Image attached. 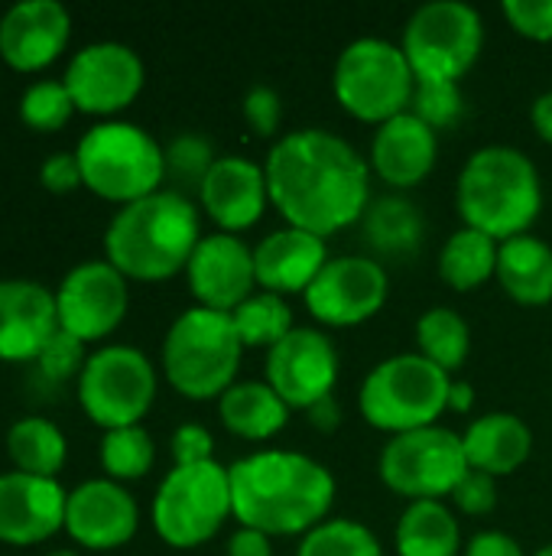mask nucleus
Instances as JSON below:
<instances>
[{"instance_id": "obj_1", "label": "nucleus", "mask_w": 552, "mask_h": 556, "mask_svg": "<svg viewBox=\"0 0 552 556\" xmlns=\"http://www.w3.org/2000/svg\"><path fill=\"white\" fill-rule=\"evenodd\" d=\"M270 205L286 225L329 238L364 218L371 205L368 160L325 127H299L283 134L267 160Z\"/></svg>"}, {"instance_id": "obj_2", "label": "nucleus", "mask_w": 552, "mask_h": 556, "mask_svg": "<svg viewBox=\"0 0 552 556\" xmlns=\"http://www.w3.org/2000/svg\"><path fill=\"white\" fill-rule=\"evenodd\" d=\"M228 476L234 521L267 538H306L335 505V476L296 450L251 453L228 466Z\"/></svg>"}, {"instance_id": "obj_3", "label": "nucleus", "mask_w": 552, "mask_h": 556, "mask_svg": "<svg viewBox=\"0 0 552 556\" xmlns=\"http://www.w3.org/2000/svg\"><path fill=\"white\" fill-rule=\"evenodd\" d=\"M198 241L202 218L195 202L176 189H159L111 218L104 254L130 280H169L189 267Z\"/></svg>"}, {"instance_id": "obj_4", "label": "nucleus", "mask_w": 552, "mask_h": 556, "mask_svg": "<svg viewBox=\"0 0 552 556\" xmlns=\"http://www.w3.org/2000/svg\"><path fill=\"white\" fill-rule=\"evenodd\" d=\"M455 205L468 228L485 231L498 244L530 235L543 208V179L537 163L508 143L475 150L455 182Z\"/></svg>"}, {"instance_id": "obj_5", "label": "nucleus", "mask_w": 552, "mask_h": 556, "mask_svg": "<svg viewBox=\"0 0 552 556\" xmlns=\"http://www.w3.org/2000/svg\"><path fill=\"white\" fill-rule=\"evenodd\" d=\"M244 342L234 329L231 313L192 306L179 313L163 342L166 381L189 401L221 397L238 384Z\"/></svg>"}, {"instance_id": "obj_6", "label": "nucleus", "mask_w": 552, "mask_h": 556, "mask_svg": "<svg viewBox=\"0 0 552 556\" xmlns=\"http://www.w3.org/2000/svg\"><path fill=\"white\" fill-rule=\"evenodd\" d=\"M449 371L436 368L420 352H403L377 362L368 371L358 391V410L374 430L400 437L436 427L439 417L449 410Z\"/></svg>"}, {"instance_id": "obj_7", "label": "nucleus", "mask_w": 552, "mask_h": 556, "mask_svg": "<svg viewBox=\"0 0 552 556\" xmlns=\"http://www.w3.org/2000/svg\"><path fill=\"white\" fill-rule=\"evenodd\" d=\"M81 182L101 199L130 205L159 192L166 179V150L153 134L130 121H104L78 140Z\"/></svg>"}, {"instance_id": "obj_8", "label": "nucleus", "mask_w": 552, "mask_h": 556, "mask_svg": "<svg viewBox=\"0 0 552 556\" xmlns=\"http://www.w3.org/2000/svg\"><path fill=\"white\" fill-rule=\"evenodd\" d=\"M332 91L351 117L381 127L390 117L410 111L416 75L400 42L384 36H361L348 42L335 59Z\"/></svg>"}, {"instance_id": "obj_9", "label": "nucleus", "mask_w": 552, "mask_h": 556, "mask_svg": "<svg viewBox=\"0 0 552 556\" xmlns=\"http://www.w3.org/2000/svg\"><path fill=\"white\" fill-rule=\"evenodd\" d=\"M234 518L228 466L208 459L198 466H172L153 498L156 534L179 551L202 547L224 521Z\"/></svg>"}, {"instance_id": "obj_10", "label": "nucleus", "mask_w": 552, "mask_h": 556, "mask_svg": "<svg viewBox=\"0 0 552 556\" xmlns=\"http://www.w3.org/2000/svg\"><path fill=\"white\" fill-rule=\"evenodd\" d=\"M400 46L416 81H459L482 55L485 20L472 3L433 0L413 10Z\"/></svg>"}, {"instance_id": "obj_11", "label": "nucleus", "mask_w": 552, "mask_h": 556, "mask_svg": "<svg viewBox=\"0 0 552 556\" xmlns=\"http://www.w3.org/2000/svg\"><path fill=\"white\" fill-rule=\"evenodd\" d=\"M377 472L384 485L407 502H442L452 498L455 485L465 479L468 459L462 437L436 424L390 437L381 450Z\"/></svg>"}, {"instance_id": "obj_12", "label": "nucleus", "mask_w": 552, "mask_h": 556, "mask_svg": "<svg viewBox=\"0 0 552 556\" xmlns=\"http://www.w3.org/2000/svg\"><path fill=\"white\" fill-rule=\"evenodd\" d=\"M156 397V371L140 349L107 345L98 349L78 375V401L85 414L104 427H137Z\"/></svg>"}, {"instance_id": "obj_13", "label": "nucleus", "mask_w": 552, "mask_h": 556, "mask_svg": "<svg viewBox=\"0 0 552 556\" xmlns=\"http://www.w3.org/2000/svg\"><path fill=\"white\" fill-rule=\"evenodd\" d=\"M387 293H390V277L377 257L345 254V257H329V264L303 293V300L316 323L332 329H351L374 319L384 309Z\"/></svg>"}, {"instance_id": "obj_14", "label": "nucleus", "mask_w": 552, "mask_h": 556, "mask_svg": "<svg viewBox=\"0 0 552 556\" xmlns=\"http://www.w3.org/2000/svg\"><path fill=\"white\" fill-rule=\"evenodd\" d=\"M338 349L312 326H296L283 342L267 352V384L283 397L290 410H312L332 397L338 384Z\"/></svg>"}, {"instance_id": "obj_15", "label": "nucleus", "mask_w": 552, "mask_h": 556, "mask_svg": "<svg viewBox=\"0 0 552 556\" xmlns=\"http://www.w3.org/2000/svg\"><path fill=\"white\" fill-rule=\"evenodd\" d=\"M127 303V277L107 261H85L72 267L59 283V329L81 342L104 339L124 323Z\"/></svg>"}, {"instance_id": "obj_16", "label": "nucleus", "mask_w": 552, "mask_h": 556, "mask_svg": "<svg viewBox=\"0 0 552 556\" xmlns=\"http://www.w3.org/2000/svg\"><path fill=\"white\" fill-rule=\"evenodd\" d=\"M143 62L124 42H91L65 68V88L85 114H117L143 88Z\"/></svg>"}, {"instance_id": "obj_17", "label": "nucleus", "mask_w": 552, "mask_h": 556, "mask_svg": "<svg viewBox=\"0 0 552 556\" xmlns=\"http://www.w3.org/2000/svg\"><path fill=\"white\" fill-rule=\"evenodd\" d=\"M185 277L198 306L234 313L247 296L257 293L254 248H247L238 235L228 231L202 235L185 267Z\"/></svg>"}, {"instance_id": "obj_18", "label": "nucleus", "mask_w": 552, "mask_h": 556, "mask_svg": "<svg viewBox=\"0 0 552 556\" xmlns=\"http://www.w3.org/2000/svg\"><path fill=\"white\" fill-rule=\"evenodd\" d=\"M140 525L133 495L114 479H91L68 492L65 531L75 544L91 551L124 547Z\"/></svg>"}, {"instance_id": "obj_19", "label": "nucleus", "mask_w": 552, "mask_h": 556, "mask_svg": "<svg viewBox=\"0 0 552 556\" xmlns=\"http://www.w3.org/2000/svg\"><path fill=\"white\" fill-rule=\"evenodd\" d=\"M198 202L205 215L218 225V231L238 235L244 228H254L270 205L264 163L234 153L218 156L198 189Z\"/></svg>"}, {"instance_id": "obj_20", "label": "nucleus", "mask_w": 552, "mask_h": 556, "mask_svg": "<svg viewBox=\"0 0 552 556\" xmlns=\"http://www.w3.org/2000/svg\"><path fill=\"white\" fill-rule=\"evenodd\" d=\"M65 489L26 472L0 476V541L29 547L65 528Z\"/></svg>"}, {"instance_id": "obj_21", "label": "nucleus", "mask_w": 552, "mask_h": 556, "mask_svg": "<svg viewBox=\"0 0 552 556\" xmlns=\"http://www.w3.org/2000/svg\"><path fill=\"white\" fill-rule=\"evenodd\" d=\"M72 16L59 0H23L0 20V55L16 72H36L68 46Z\"/></svg>"}, {"instance_id": "obj_22", "label": "nucleus", "mask_w": 552, "mask_h": 556, "mask_svg": "<svg viewBox=\"0 0 552 556\" xmlns=\"http://www.w3.org/2000/svg\"><path fill=\"white\" fill-rule=\"evenodd\" d=\"M59 332L55 296L33 280H0V358L33 362Z\"/></svg>"}, {"instance_id": "obj_23", "label": "nucleus", "mask_w": 552, "mask_h": 556, "mask_svg": "<svg viewBox=\"0 0 552 556\" xmlns=\"http://www.w3.org/2000/svg\"><path fill=\"white\" fill-rule=\"evenodd\" d=\"M325 264H329L325 238L293 228V225L270 231L254 248L257 290H267L277 296H293V293L303 296L312 287V280L322 274Z\"/></svg>"}, {"instance_id": "obj_24", "label": "nucleus", "mask_w": 552, "mask_h": 556, "mask_svg": "<svg viewBox=\"0 0 552 556\" xmlns=\"http://www.w3.org/2000/svg\"><path fill=\"white\" fill-rule=\"evenodd\" d=\"M439 134L423 124L413 111L390 117L374 130L371 166L394 189H416L436 166Z\"/></svg>"}, {"instance_id": "obj_25", "label": "nucleus", "mask_w": 552, "mask_h": 556, "mask_svg": "<svg viewBox=\"0 0 552 556\" xmlns=\"http://www.w3.org/2000/svg\"><path fill=\"white\" fill-rule=\"evenodd\" d=\"M462 446L468 469H478L491 479H504L530 459L534 433L517 414L495 410L468 424V430L462 433Z\"/></svg>"}, {"instance_id": "obj_26", "label": "nucleus", "mask_w": 552, "mask_h": 556, "mask_svg": "<svg viewBox=\"0 0 552 556\" xmlns=\"http://www.w3.org/2000/svg\"><path fill=\"white\" fill-rule=\"evenodd\" d=\"M498 283L521 306H547L552 300V248L537 235L501 241Z\"/></svg>"}, {"instance_id": "obj_27", "label": "nucleus", "mask_w": 552, "mask_h": 556, "mask_svg": "<svg viewBox=\"0 0 552 556\" xmlns=\"http://www.w3.org/2000/svg\"><path fill=\"white\" fill-rule=\"evenodd\" d=\"M218 414L228 433L264 443L290 424V407L267 381H238L218 397Z\"/></svg>"}, {"instance_id": "obj_28", "label": "nucleus", "mask_w": 552, "mask_h": 556, "mask_svg": "<svg viewBox=\"0 0 552 556\" xmlns=\"http://www.w3.org/2000/svg\"><path fill=\"white\" fill-rule=\"evenodd\" d=\"M361 228H364V241L381 257H410L426 238L423 212L407 195L374 199L361 218Z\"/></svg>"}, {"instance_id": "obj_29", "label": "nucleus", "mask_w": 552, "mask_h": 556, "mask_svg": "<svg viewBox=\"0 0 552 556\" xmlns=\"http://www.w3.org/2000/svg\"><path fill=\"white\" fill-rule=\"evenodd\" d=\"M462 528L446 502H410L397 521V556H459Z\"/></svg>"}, {"instance_id": "obj_30", "label": "nucleus", "mask_w": 552, "mask_h": 556, "mask_svg": "<svg viewBox=\"0 0 552 556\" xmlns=\"http://www.w3.org/2000/svg\"><path fill=\"white\" fill-rule=\"evenodd\" d=\"M498 251L501 244L495 238L462 225L439 251V277L459 293L478 290L491 277H498Z\"/></svg>"}, {"instance_id": "obj_31", "label": "nucleus", "mask_w": 552, "mask_h": 556, "mask_svg": "<svg viewBox=\"0 0 552 556\" xmlns=\"http://www.w3.org/2000/svg\"><path fill=\"white\" fill-rule=\"evenodd\" d=\"M7 453L16 466V472L55 479V472L65 466V437L52 420L42 417H23L7 433Z\"/></svg>"}, {"instance_id": "obj_32", "label": "nucleus", "mask_w": 552, "mask_h": 556, "mask_svg": "<svg viewBox=\"0 0 552 556\" xmlns=\"http://www.w3.org/2000/svg\"><path fill=\"white\" fill-rule=\"evenodd\" d=\"M416 352L442 371H459L472 352V326L452 306H433L416 323Z\"/></svg>"}, {"instance_id": "obj_33", "label": "nucleus", "mask_w": 552, "mask_h": 556, "mask_svg": "<svg viewBox=\"0 0 552 556\" xmlns=\"http://www.w3.org/2000/svg\"><path fill=\"white\" fill-rule=\"evenodd\" d=\"M234 329L244 342V349H273L277 342H283L296 326H293V309L286 303V296L257 290L254 296H247L234 313Z\"/></svg>"}, {"instance_id": "obj_34", "label": "nucleus", "mask_w": 552, "mask_h": 556, "mask_svg": "<svg viewBox=\"0 0 552 556\" xmlns=\"http://www.w3.org/2000/svg\"><path fill=\"white\" fill-rule=\"evenodd\" d=\"M296 556H384L377 534L355 518H329L312 528Z\"/></svg>"}, {"instance_id": "obj_35", "label": "nucleus", "mask_w": 552, "mask_h": 556, "mask_svg": "<svg viewBox=\"0 0 552 556\" xmlns=\"http://www.w3.org/2000/svg\"><path fill=\"white\" fill-rule=\"evenodd\" d=\"M153 459H156L153 437L140 424L107 430L104 440H101V466L114 482L143 479L153 469Z\"/></svg>"}, {"instance_id": "obj_36", "label": "nucleus", "mask_w": 552, "mask_h": 556, "mask_svg": "<svg viewBox=\"0 0 552 556\" xmlns=\"http://www.w3.org/2000/svg\"><path fill=\"white\" fill-rule=\"evenodd\" d=\"M215 147L208 137L202 134H179L169 147H166V179L176 182V192H198L208 169L215 166Z\"/></svg>"}, {"instance_id": "obj_37", "label": "nucleus", "mask_w": 552, "mask_h": 556, "mask_svg": "<svg viewBox=\"0 0 552 556\" xmlns=\"http://www.w3.org/2000/svg\"><path fill=\"white\" fill-rule=\"evenodd\" d=\"M410 111L429 124L436 134L439 130H449L462 121L465 114V94H462V85L459 81H416V91H413V104Z\"/></svg>"}, {"instance_id": "obj_38", "label": "nucleus", "mask_w": 552, "mask_h": 556, "mask_svg": "<svg viewBox=\"0 0 552 556\" xmlns=\"http://www.w3.org/2000/svg\"><path fill=\"white\" fill-rule=\"evenodd\" d=\"M75 111L65 81H33L20 98V117L36 130H59Z\"/></svg>"}, {"instance_id": "obj_39", "label": "nucleus", "mask_w": 552, "mask_h": 556, "mask_svg": "<svg viewBox=\"0 0 552 556\" xmlns=\"http://www.w3.org/2000/svg\"><path fill=\"white\" fill-rule=\"evenodd\" d=\"M36 362H39V368H42V375H46L49 381H65V378H72L75 371L81 375V368H85V362H88V358H85V342L59 329L55 339L46 345V352H42Z\"/></svg>"}, {"instance_id": "obj_40", "label": "nucleus", "mask_w": 552, "mask_h": 556, "mask_svg": "<svg viewBox=\"0 0 552 556\" xmlns=\"http://www.w3.org/2000/svg\"><path fill=\"white\" fill-rule=\"evenodd\" d=\"M244 121L257 137H273L283 124V98L270 85H254L244 94Z\"/></svg>"}, {"instance_id": "obj_41", "label": "nucleus", "mask_w": 552, "mask_h": 556, "mask_svg": "<svg viewBox=\"0 0 552 556\" xmlns=\"http://www.w3.org/2000/svg\"><path fill=\"white\" fill-rule=\"evenodd\" d=\"M452 502L462 515H472V518H485L498 508V479L478 472V469H468L465 479L455 485L452 492Z\"/></svg>"}, {"instance_id": "obj_42", "label": "nucleus", "mask_w": 552, "mask_h": 556, "mask_svg": "<svg viewBox=\"0 0 552 556\" xmlns=\"http://www.w3.org/2000/svg\"><path fill=\"white\" fill-rule=\"evenodd\" d=\"M504 16L527 39H552V0H504Z\"/></svg>"}, {"instance_id": "obj_43", "label": "nucleus", "mask_w": 552, "mask_h": 556, "mask_svg": "<svg viewBox=\"0 0 552 556\" xmlns=\"http://www.w3.org/2000/svg\"><path fill=\"white\" fill-rule=\"evenodd\" d=\"M211 453H215V440L202 424H182L172 433V459H176V466L208 463V459H215Z\"/></svg>"}, {"instance_id": "obj_44", "label": "nucleus", "mask_w": 552, "mask_h": 556, "mask_svg": "<svg viewBox=\"0 0 552 556\" xmlns=\"http://www.w3.org/2000/svg\"><path fill=\"white\" fill-rule=\"evenodd\" d=\"M39 179L49 192H72L81 182V166H78V156L75 153H52L42 169H39Z\"/></svg>"}, {"instance_id": "obj_45", "label": "nucleus", "mask_w": 552, "mask_h": 556, "mask_svg": "<svg viewBox=\"0 0 552 556\" xmlns=\"http://www.w3.org/2000/svg\"><path fill=\"white\" fill-rule=\"evenodd\" d=\"M465 556H527L524 547L504 534V531H478L468 544H465Z\"/></svg>"}, {"instance_id": "obj_46", "label": "nucleus", "mask_w": 552, "mask_h": 556, "mask_svg": "<svg viewBox=\"0 0 552 556\" xmlns=\"http://www.w3.org/2000/svg\"><path fill=\"white\" fill-rule=\"evenodd\" d=\"M228 556H273V538L254 528H238L228 541Z\"/></svg>"}, {"instance_id": "obj_47", "label": "nucleus", "mask_w": 552, "mask_h": 556, "mask_svg": "<svg viewBox=\"0 0 552 556\" xmlns=\"http://www.w3.org/2000/svg\"><path fill=\"white\" fill-rule=\"evenodd\" d=\"M309 414V424L316 427V430H322V433H332V430H338V424H342V410H338V404H335V394L332 397H325V401H319L312 410H306Z\"/></svg>"}, {"instance_id": "obj_48", "label": "nucleus", "mask_w": 552, "mask_h": 556, "mask_svg": "<svg viewBox=\"0 0 552 556\" xmlns=\"http://www.w3.org/2000/svg\"><path fill=\"white\" fill-rule=\"evenodd\" d=\"M530 121H534V127H537V134L547 140L552 147V91H543L537 101H534V108H530Z\"/></svg>"}, {"instance_id": "obj_49", "label": "nucleus", "mask_w": 552, "mask_h": 556, "mask_svg": "<svg viewBox=\"0 0 552 556\" xmlns=\"http://www.w3.org/2000/svg\"><path fill=\"white\" fill-rule=\"evenodd\" d=\"M472 404H475V388H472L468 381H452V391H449V410L465 414V410H472Z\"/></svg>"}, {"instance_id": "obj_50", "label": "nucleus", "mask_w": 552, "mask_h": 556, "mask_svg": "<svg viewBox=\"0 0 552 556\" xmlns=\"http://www.w3.org/2000/svg\"><path fill=\"white\" fill-rule=\"evenodd\" d=\"M534 556H552V544H547V547H540V551H537V554Z\"/></svg>"}, {"instance_id": "obj_51", "label": "nucleus", "mask_w": 552, "mask_h": 556, "mask_svg": "<svg viewBox=\"0 0 552 556\" xmlns=\"http://www.w3.org/2000/svg\"><path fill=\"white\" fill-rule=\"evenodd\" d=\"M49 556H78V554H72V551H55V554H49Z\"/></svg>"}]
</instances>
